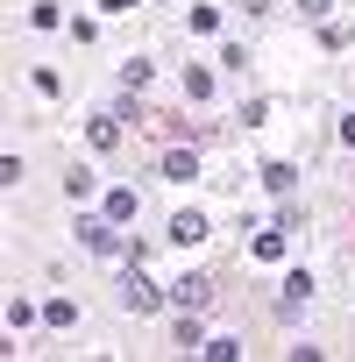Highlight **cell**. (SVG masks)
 I'll return each instance as SVG.
<instances>
[{
	"label": "cell",
	"instance_id": "6da1fadb",
	"mask_svg": "<svg viewBox=\"0 0 355 362\" xmlns=\"http://www.w3.org/2000/svg\"><path fill=\"white\" fill-rule=\"evenodd\" d=\"M121 305H128V313H156V305H163V291L142 277V263H128V277H121Z\"/></svg>",
	"mask_w": 355,
	"mask_h": 362
},
{
	"label": "cell",
	"instance_id": "7a4b0ae2",
	"mask_svg": "<svg viewBox=\"0 0 355 362\" xmlns=\"http://www.w3.org/2000/svg\"><path fill=\"white\" fill-rule=\"evenodd\" d=\"M170 298H178V305H185V313H199V305L214 298V284H206L199 270H185V277H178V284H170Z\"/></svg>",
	"mask_w": 355,
	"mask_h": 362
},
{
	"label": "cell",
	"instance_id": "3957f363",
	"mask_svg": "<svg viewBox=\"0 0 355 362\" xmlns=\"http://www.w3.org/2000/svg\"><path fill=\"white\" fill-rule=\"evenodd\" d=\"M170 242L199 249V242H206V214H178V221H170Z\"/></svg>",
	"mask_w": 355,
	"mask_h": 362
},
{
	"label": "cell",
	"instance_id": "277c9868",
	"mask_svg": "<svg viewBox=\"0 0 355 362\" xmlns=\"http://www.w3.org/2000/svg\"><path fill=\"white\" fill-rule=\"evenodd\" d=\"M86 135H93V149H114V142H121V114H93Z\"/></svg>",
	"mask_w": 355,
	"mask_h": 362
},
{
	"label": "cell",
	"instance_id": "5b68a950",
	"mask_svg": "<svg viewBox=\"0 0 355 362\" xmlns=\"http://www.w3.org/2000/svg\"><path fill=\"white\" fill-rule=\"evenodd\" d=\"M135 206H142V199H135V185H114V192H107V221H114V228H121V221H135Z\"/></svg>",
	"mask_w": 355,
	"mask_h": 362
},
{
	"label": "cell",
	"instance_id": "8992f818",
	"mask_svg": "<svg viewBox=\"0 0 355 362\" xmlns=\"http://www.w3.org/2000/svg\"><path fill=\"white\" fill-rule=\"evenodd\" d=\"M163 177H178V185H192V177H199V156H192V149H170V156H163Z\"/></svg>",
	"mask_w": 355,
	"mask_h": 362
},
{
	"label": "cell",
	"instance_id": "52a82bcc",
	"mask_svg": "<svg viewBox=\"0 0 355 362\" xmlns=\"http://www.w3.org/2000/svg\"><path fill=\"white\" fill-rule=\"evenodd\" d=\"M93 185H100V170H93V163H78V170L64 177V192H71V199H93Z\"/></svg>",
	"mask_w": 355,
	"mask_h": 362
},
{
	"label": "cell",
	"instance_id": "ba28073f",
	"mask_svg": "<svg viewBox=\"0 0 355 362\" xmlns=\"http://www.w3.org/2000/svg\"><path fill=\"white\" fill-rule=\"evenodd\" d=\"M263 185H270V192H284V199H291V185H298V170H291V163H263Z\"/></svg>",
	"mask_w": 355,
	"mask_h": 362
},
{
	"label": "cell",
	"instance_id": "9c48e42d",
	"mask_svg": "<svg viewBox=\"0 0 355 362\" xmlns=\"http://www.w3.org/2000/svg\"><path fill=\"white\" fill-rule=\"evenodd\" d=\"M185 100H214V71H206V64L185 71Z\"/></svg>",
	"mask_w": 355,
	"mask_h": 362
},
{
	"label": "cell",
	"instance_id": "30bf717a",
	"mask_svg": "<svg viewBox=\"0 0 355 362\" xmlns=\"http://www.w3.org/2000/svg\"><path fill=\"white\" fill-rule=\"evenodd\" d=\"M305 298H313V277H305V270H291V277H284V313H291V305H305Z\"/></svg>",
	"mask_w": 355,
	"mask_h": 362
},
{
	"label": "cell",
	"instance_id": "8fae6325",
	"mask_svg": "<svg viewBox=\"0 0 355 362\" xmlns=\"http://www.w3.org/2000/svg\"><path fill=\"white\" fill-rule=\"evenodd\" d=\"M8 327L29 334V327H36V305H29V298H8Z\"/></svg>",
	"mask_w": 355,
	"mask_h": 362
},
{
	"label": "cell",
	"instance_id": "7c38bea8",
	"mask_svg": "<svg viewBox=\"0 0 355 362\" xmlns=\"http://www.w3.org/2000/svg\"><path fill=\"white\" fill-rule=\"evenodd\" d=\"M43 320H50V327H71V320H78V298H50Z\"/></svg>",
	"mask_w": 355,
	"mask_h": 362
},
{
	"label": "cell",
	"instance_id": "4fadbf2b",
	"mask_svg": "<svg viewBox=\"0 0 355 362\" xmlns=\"http://www.w3.org/2000/svg\"><path fill=\"white\" fill-rule=\"evenodd\" d=\"M178 348H192V355L206 348V334H199V320H192V313H185V320H178Z\"/></svg>",
	"mask_w": 355,
	"mask_h": 362
},
{
	"label": "cell",
	"instance_id": "5bb4252c",
	"mask_svg": "<svg viewBox=\"0 0 355 362\" xmlns=\"http://www.w3.org/2000/svg\"><path fill=\"white\" fill-rule=\"evenodd\" d=\"M256 256H263V263H277V256H284V228H270V235H256Z\"/></svg>",
	"mask_w": 355,
	"mask_h": 362
},
{
	"label": "cell",
	"instance_id": "9a60e30c",
	"mask_svg": "<svg viewBox=\"0 0 355 362\" xmlns=\"http://www.w3.org/2000/svg\"><path fill=\"white\" fill-rule=\"evenodd\" d=\"M199 355H206V362H235V355H242V341H228V334H221V341H206Z\"/></svg>",
	"mask_w": 355,
	"mask_h": 362
},
{
	"label": "cell",
	"instance_id": "2e32d148",
	"mask_svg": "<svg viewBox=\"0 0 355 362\" xmlns=\"http://www.w3.org/2000/svg\"><path fill=\"white\" fill-rule=\"evenodd\" d=\"M29 29H64V15H57L50 0H43V8H29Z\"/></svg>",
	"mask_w": 355,
	"mask_h": 362
},
{
	"label": "cell",
	"instance_id": "e0dca14e",
	"mask_svg": "<svg viewBox=\"0 0 355 362\" xmlns=\"http://www.w3.org/2000/svg\"><path fill=\"white\" fill-rule=\"evenodd\" d=\"M298 15H305V22H327V15H334V0H298Z\"/></svg>",
	"mask_w": 355,
	"mask_h": 362
},
{
	"label": "cell",
	"instance_id": "ac0fdd59",
	"mask_svg": "<svg viewBox=\"0 0 355 362\" xmlns=\"http://www.w3.org/2000/svg\"><path fill=\"white\" fill-rule=\"evenodd\" d=\"M341 142H355V114H348V121H341Z\"/></svg>",
	"mask_w": 355,
	"mask_h": 362
},
{
	"label": "cell",
	"instance_id": "d6986e66",
	"mask_svg": "<svg viewBox=\"0 0 355 362\" xmlns=\"http://www.w3.org/2000/svg\"><path fill=\"white\" fill-rule=\"evenodd\" d=\"M156 8H170V0H156Z\"/></svg>",
	"mask_w": 355,
	"mask_h": 362
}]
</instances>
